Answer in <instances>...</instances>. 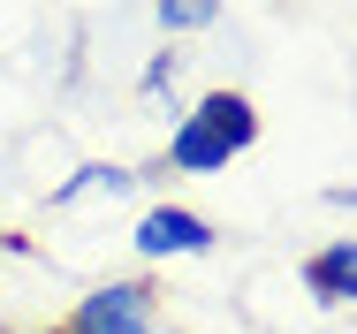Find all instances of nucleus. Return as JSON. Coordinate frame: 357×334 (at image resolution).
<instances>
[{
	"mask_svg": "<svg viewBox=\"0 0 357 334\" xmlns=\"http://www.w3.org/2000/svg\"><path fill=\"white\" fill-rule=\"evenodd\" d=\"M304 289H312V304H327V312L357 304V236H327V243L304 259Z\"/></svg>",
	"mask_w": 357,
	"mask_h": 334,
	"instance_id": "nucleus-4",
	"label": "nucleus"
},
{
	"mask_svg": "<svg viewBox=\"0 0 357 334\" xmlns=\"http://www.w3.org/2000/svg\"><path fill=\"white\" fill-rule=\"evenodd\" d=\"M259 144V107H251V91H206L190 114H175V130H167V152H160V167L152 175H228V160H243Z\"/></svg>",
	"mask_w": 357,
	"mask_h": 334,
	"instance_id": "nucleus-1",
	"label": "nucleus"
},
{
	"mask_svg": "<svg viewBox=\"0 0 357 334\" xmlns=\"http://www.w3.org/2000/svg\"><path fill=\"white\" fill-rule=\"evenodd\" d=\"M137 183H144V175H137V167H122V160H84L69 183L54 190V205H84V198H130Z\"/></svg>",
	"mask_w": 357,
	"mask_h": 334,
	"instance_id": "nucleus-5",
	"label": "nucleus"
},
{
	"mask_svg": "<svg viewBox=\"0 0 357 334\" xmlns=\"http://www.w3.org/2000/svg\"><path fill=\"white\" fill-rule=\"evenodd\" d=\"M152 23H160V38L175 46V38H190V31H213L220 8H213V0H160V8H152Z\"/></svg>",
	"mask_w": 357,
	"mask_h": 334,
	"instance_id": "nucleus-6",
	"label": "nucleus"
},
{
	"mask_svg": "<svg viewBox=\"0 0 357 334\" xmlns=\"http://www.w3.org/2000/svg\"><path fill=\"white\" fill-rule=\"evenodd\" d=\"M175 76H183V54H175V46H160V54L144 61L137 91H144V99H167V91H175Z\"/></svg>",
	"mask_w": 357,
	"mask_h": 334,
	"instance_id": "nucleus-7",
	"label": "nucleus"
},
{
	"mask_svg": "<svg viewBox=\"0 0 357 334\" xmlns=\"http://www.w3.org/2000/svg\"><path fill=\"white\" fill-rule=\"evenodd\" d=\"M130 243H137V259H144V266H167V259H213L220 228L206 220V213H198V205L160 198V205H144V213H137Z\"/></svg>",
	"mask_w": 357,
	"mask_h": 334,
	"instance_id": "nucleus-3",
	"label": "nucleus"
},
{
	"mask_svg": "<svg viewBox=\"0 0 357 334\" xmlns=\"http://www.w3.org/2000/svg\"><path fill=\"white\" fill-rule=\"evenodd\" d=\"M0 259H38V243H31V236H15V228H0Z\"/></svg>",
	"mask_w": 357,
	"mask_h": 334,
	"instance_id": "nucleus-8",
	"label": "nucleus"
},
{
	"mask_svg": "<svg viewBox=\"0 0 357 334\" xmlns=\"http://www.w3.org/2000/svg\"><path fill=\"white\" fill-rule=\"evenodd\" d=\"M46 334H183V327L167 319L152 273H107V281H91Z\"/></svg>",
	"mask_w": 357,
	"mask_h": 334,
	"instance_id": "nucleus-2",
	"label": "nucleus"
}]
</instances>
